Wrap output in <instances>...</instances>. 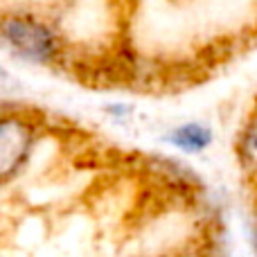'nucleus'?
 Here are the masks:
<instances>
[{
	"label": "nucleus",
	"mask_w": 257,
	"mask_h": 257,
	"mask_svg": "<svg viewBox=\"0 0 257 257\" xmlns=\"http://www.w3.org/2000/svg\"><path fill=\"white\" fill-rule=\"evenodd\" d=\"M0 34L18 54L34 61L48 63L54 61L59 54L57 34L32 18H7L0 23Z\"/></svg>",
	"instance_id": "1"
},
{
	"label": "nucleus",
	"mask_w": 257,
	"mask_h": 257,
	"mask_svg": "<svg viewBox=\"0 0 257 257\" xmlns=\"http://www.w3.org/2000/svg\"><path fill=\"white\" fill-rule=\"evenodd\" d=\"M32 147V126L18 115L0 117V181L25 165Z\"/></svg>",
	"instance_id": "2"
},
{
	"label": "nucleus",
	"mask_w": 257,
	"mask_h": 257,
	"mask_svg": "<svg viewBox=\"0 0 257 257\" xmlns=\"http://www.w3.org/2000/svg\"><path fill=\"white\" fill-rule=\"evenodd\" d=\"M169 140L178 147V149H185V151H201L210 145L212 140V133H210L208 126H201V124H185V126H178L176 131L172 133Z\"/></svg>",
	"instance_id": "3"
},
{
	"label": "nucleus",
	"mask_w": 257,
	"mask_h": 257,
	"mask_svg": "<svg viewBox=\"0 0 257 257\" xmlns=\"http://www.w3.org/2000/svg\"><path fill=\"white\" fill-rule=\"evenodd\" d=\"M239 160L248 172L257 174V115L250 117L239 138Z\"/></svg>",
	"instance_id": "4"
}]
</instances>
